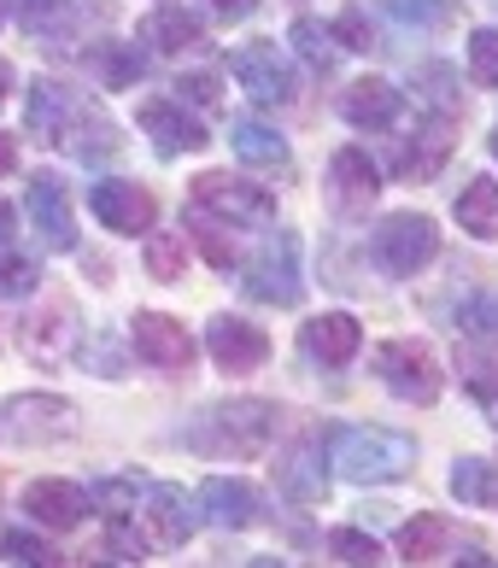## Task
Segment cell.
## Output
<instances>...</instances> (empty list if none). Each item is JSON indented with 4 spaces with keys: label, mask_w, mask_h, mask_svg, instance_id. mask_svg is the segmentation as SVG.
Instances as JSON below:
<instances>
[{
    "label": "cell",
    "mask_w": 498,
    "mask_h": 568,
    "mask_svg": "<svg viewBox=\"0 0 498 568\" xmlns=\"http://www.w3.org/2000/svg\"><path fill=\"white\" fill-rule=\"evenodd\" d=\"M328 457L352 487H387L417 469V439L399 428H341L328 439Z\"/></svg>",
    "instance_id": "obj_1"
},
{
    "label": "cell",
    "mask_w": 498,
    "mask_h": 568,
    "mask_svg": "<svg viewBox=\"0 0 498 568\" xmlns=\"http://www.w3.org/2000/svg\"><path fill=\"white\" fill-rule=\"evenodd\" d=\"M194 446L212 457H264L270 439H276V405L264 398H230V405H212L194 423Z\"/></svg>",
    "instance_id": "obj_2"
},
{
    "label": "cell",
    "mask_w": 498,
    "mask_h": 568,
    "mask_svg": "<svg viewBox=\"0 0 498 568\" xmlns=\"http://www.w3.org/2000/svg\"><path fill=\"white\" fill-rule=\"evenodd\" d=\"M77 434V405L59 393H12L0 398V439L7 446H65Z\"/></svg>",
    "instance_id": "obj_3"
},
{
    "label": "cell",
    "mask_w": 498,
    "mask_h": 568,
    "mask_svg": "<svg viewBox=\"0 0 498 568\" xmlns=\"http://www.w3.org/2000/svg\"><path fill=\"white\" fill-rule=\"evenodd\" d=\"M369 252H376V264L387 270V276H423V270L440 258V229H434V217H423V212H393L376 229Z\"/></svg>",
    "instance_id": "obj_4"
},
{
    "label": "cell",
    "mask_w": 498,
    "mask_h": 568,
    "mask_svg": "<svg viewBox=\"0 0 498 568\" xmlns=\"http://www.w3.org/2000/svg\"><path fill=\"white\" fill-rule=\"evenodd\" d=\"M376 375L393 398L405 405H434L440 398V357L428 341H382L376 346Z\"/></svg>",
    "instance_id": "obj_5"
},
{
    "label": "cell",
    "mask_w": 498,
    "mask_h": 568,
    "mask_svg": "<svg viewBox=\"0 0 498 568\" xmlns=\"http://www.w3.org/2000/svg\"><path fill=\"white\" fill-rule=\"evenodd\" d=\"M194 205L212 212L217 223H246V229H270L276 223V194L246 176H230V171H205L194 182Z\"/></svg>",
    "instance_id": "obj_6"
},
{
    "label": "cell",
    "mask_w": 498,
    "mask_h": 568,
    "mask_svg": "<svg viewBox=\"0 0 498 568\" xmlns=\"http://www.w3.org/2000/svg\"><path fill=\"white\" fill-rule=\"evenodd\" d=\"M246 293L264 305H299L305 300V276H299V235H270L258 246V258L246 264Z\"/></svg>",
    "instance_id": "obj_7"
},
{
    "label": "cell",
    "mask_w": 498,
    "mask_h": 568,
    "mask_svg": "<svg viewBox=\"0 0 498 568\" xmlns=\"http://www.w3.org/2000/svg\"><path fill=\"white\" fill-rule=\"evenodd\" d=\"M230 71H235V82L258 100V106H287V100L299 94L287 59L276 53V41H246V48H235L230 53Z\"/></svg>",
    "instance_id": "obj_8"
},
{
    "label": "cell",
    "mask_w": 498,
    "mask_h": 568,
    "mask_svg": "<svg viewBox=\"0 0 498 568\" xmlns=\"http://www.w3.org/2000/svg\"><path fill=\"white\" fill-rule=\"evenodd\" d=\"M53 146H65L71 159H112L118 153V130H112V118L94 106V100H82V94H71L65 100V112H59V123H53V135H48Z\"/></svg>",
    "instance_id": "obj_9"
},
{
    "label": "cell",
    "mask_w": 498,
    "mask_h": 568,
    "mask_svg": "<svg viewBox=\"0 0 498 568\" xmlns=\"http://www.w3.org/2000/svg\"><path fill=\"white\" fill-rule=\"evenodd\" d=\"M24 212H30V223H35L41 246H53V252H71V246H77L71 187L59 182L53 171H35V176H30V187H24Z\"/></svg>",
    "instance_id": "obj_10"
},
{
    "label": "cell",
    "mask_w": 498,
    "mask_h": 568,
    "mask_svg": "<svg viewBox=\"0 0 498 568\" xmlns=\"http://www.w3.org/2000/svg\"><path fill=\"white\" fill-rule=\"evenodd\" d=\"M130 346H135V357H148V364L164 369V375H182L194 364V334L176 317H164V311H135Z\"/></svg>",
    "instance_id": "obj_11"
},
{
    "label": "cell",
    "mask_w": 498,
    "mask_h": 568,
    "mask_svg": "<svg viewBox=\"0 0 498 568\" xmlns=\"http://www.w3.org/2000/svg\"><path fill=\"white\" fill-rule=\"evenodd\" d=\"M89 212L100 217V229H112V235H148L153 217H159V200L148 194L141 182H94L89 187Z\"/></svg>",
    "instance_id": "obj_12"
},
{
    "label": "cell",
    "mask_w": 498,
    "mask_h": 568,
    "mask_svg": "<svg viewBox=\"0 0 498 568\" xmlns=\"http://www.w3.org/2000/svg\"><path fill=\"white\" fill-rule=\"evenodd\" d=\"M135 123H141V135L153 141V153H159V159L200 153V146L212 141V135H205V123H200V118H189V112H182V94H176V100H141Z\"/></svg>",
    "instance_id": "obj_13"
},
{
    "label": "cell",
    "mask_w": 498,
    "mask_h": 568,
    "mask_svg": "<svg viewBox=\"0 0 498 568\" xmlns=\"http://www.w3.org/2000/svg\"><path fill=\"white\" fill-rule=\"evenodd\" d=\"M205 352L217 357V369H230V375H253L264 369V357H270V334L258 323H246V317H212L205 323Z\"/></svg>",
    "instance_id": "obj_14"
},
{
    "label": "cell",
    "mask_w": 498,
    "mask_h": 568,
    "mask_svg": "<svg viewBox=\"0 0 498 568\" xmlns=\"http://www.w3.org/2000/svg\"><path fill=\"white\" fill-rule=\"evenodd\" d=\"M18 341H24V352L35 357V364H65V357L77 352L82 341V323L71 300H53L48 311H35V317H24V328H18Z\"/></svg>",
    "instance_id": "obj_15"
},
{
    "label": "cell",
    "mask_w": 498,
    "mask_h": 568,
    "mask_svg": "<svg viewBox=\"0 0 498 568\" xmlns=\"http://www.w3.org/2000/svg\"><path fill=\"white\" fill-rule=\"evenodd\" d=\"M148 528H153V545H189L194 528H200V498L176 480H148Z\"/></svg>",
    "instance_id": "obj_16"
},
{
    "label": "cell",
    "mask_w": 498,
    "mask_h": 568,
    "mask_svg": "<svg viewBox=\"0 0 498 568\" xmlns=\"http://www.w3.org/2000/svg\"><path fill=\"white\" fill-rule=\"evenodd\" d=\"M194 498H200V521H212V528H223V534H241V528L258 521V493L246 487V480H235V475L200 480Z\"/></svg>",
    "instance_id": "obj_17"
},
{
    "label": "cell",
    "mask_w": 498,
    "mask_h": 568,
    "mask_svg": "<svg viewBox=\"0 0 498 568\" xmlns=\"http://www.w3.org/2000/svg\"><path fill=\"white\" fill-rule=\"evenodd\" d=\"M341 118L352 123V130H393V123L405 118V94L393 89L387 77H364V82H352V89L341 94Z\"/></svg>",
    "instance_id": "obj_18"
},
{
    "label": "cell",
    "mask_w": 498,
    "mask_h": 568,
    "mask_svg": "<svg viewBox=\"0 0 498 568\" xmlns=\"http://www.w3.org/2000/svg\"><path fill=\"white\" fill-rule=\"evenodd\" d=\"M89 493L77 487V480H35V487L24 493V510H30V521L35 528H53V534H65V528H77L82 516H89Z\"/></svg>",
    "instance_id": "obj_19"
},
{
    "label": "cell",
    "mask_w": 498,
    "mask_h": 568,
    "mask_svg": "<svg viewBox=\"0 0 498 568\" xmlns=\"http://www.w3.org/2000/svg\"><path fill=\"white\" fill-rule=\"evenodd\" d=\"M328 182H335L341 212H369L376 194H382V171H376V159H369L364 146H341L335 164H328Z\"/></svg>",
    "instance_id": "obj_20"
},
{
    "label": "cell",
    "mask_w": 498,
    "mask_h": 568,
    "mask_svg": "<svg viewBox=\"0 0 498 568\" xmlns=\"http://www.w3.org/2000/svg\"><path fill=\"white\" fill-rule=\"evenodd\" d=\"M446 159H451V118L440 112L417 130V141H399V159L393 164H399L405 182H428V176H440Z\"/></svg>",
    "instance_id": "obj_21"
},
{
    "label": "cell",
    "mask_w": 498,
    "mask_h": 568,
    "mask_svg": "<svg viewBox=\"0 0 498 568\" xmlns=\"http://www.w3.org/2000/svg\"><path fill=\"white\" fill-rule=\"evenodd\" d=\"M358 346H364V328H358V317H346V311H323L317 323H305V352L328 369L352 364Z\"/></svg>",
    "instance_id": "obj_22"
},
{
    "label": "cell",
    "mask_w": 498,
    "mask_h": 568,
    "mask_svg": "<svg viewBox=\"0 0 498 568\" xmlns=\"http://www.w3.org/2000/svg\"><path fill=\"white\" fill-rule=\"evenodd\" d=\"M135 36L148 41L153 53H189V48H200V41H205L200 18H194V12H182V7H159V12H148Z\"/></svg>",
    "instance_id": "obj_23"
},
{
    "label": "cell",
    "mask_w": 498,
    "mask_h": 568,
    "mask_svg": "<svg viewBox=\"0 0 498 568\" xmlns=\"http://www.w3.org/2000/svg\"><path fill=\"white\" fill-rule=\"evenodd\" d=\"M276 487H282L287 498H299V504H317V498L328 493V469L317 463V446H311V439L276 463Z\"/></svg>",
    "instance_id": "obj_24"
},
{
    "label": "cell",
    "mask_w": 498,
    "mask_h": 568,
    "mask_svg": "<svg viewBox=\"0 0 498 568\" xmlns=\"http://www.w3.org/2000/svg\"><path fill=\"white\" fill-rule=\"evenodd\" d=\"M451 212H458L464 235H475V241H498V182H492V176H469Z\"/></svg>",
    "instance_id": "obj_25"
},
{
    "label": "cell",
    "mask_w": 498,
    "mask_h": 568,
    "mask_svg": "<svg viewBox=\"0 0 498 568\" xmlns=\"http://www.w3.org/2000/svg\"><path fill=\"white\" fill-rule=\"evenodd\" d=\"M230 141H235L241 164H258V171H282V164H287V141L270 130V123H258V118H235Z\"/></svg>",
    "instance_id": "obj_26"
},
{
    "label": "cell",
    "mask_w": 498,
    "mask_h": 568,
    "mask_svg": "<svg viewBox=\"0 0 498 568\" xmlns=\"http://www.w3.org/2000/svg\"><path fill=\"white\" fill-rule=\"evenodd\" d=\"M287 41H294V53L305 59L311 77H328L341 65V41L328 24H317V18H294V30H287Z\"/></svg>",
    "instance_id": "obj_27"
},
{
    "label": "cell",
    "mask_w": 498,
    "mask_h": 568,
    "mask_svg": "<svg viewBox=\"0 0 498 568\" xmlns=\"http://www.w3.org/2000/svg\"><path fill=\"white\" fill-rule=\"evenodd\" d=\"M451 493H458L469 510H498V463L458 457V463H451Z\"/></svg>",
    "instance_id": "obj_28"
},
{
    "label": "cell",
    "mask_w": 498,
    "mask_h": 568,
    "mask_svg": "<svg viewBox=\"0 0 498 568\" xmlns=\"http://www.w3.org/2000/svg\"><path fill=\"white\" fill-rule=\"evenodd\" d=\"M446 545H451L446 516H417V521H405V528H399V557L405 562H434Z\"/></svg>",
    "instance_id": "obj_29"
},
{
    "label": "cell",
    "mask_w": 498,
    "mask_h": 568,
    "mask_svg": "<svg viewBox=\"0 0 498 568\" xmlns=\"http://www.w3.org/2000/svg\"><path fill=\"white\" fill-rule=\"evenodd\" d=\"M458 328L469 334V341H481V346H498V287H487V293H475V300H464Z\"/></svg>",
    "instance_id": "obj_30"
},
{
    "label": "cell",
    "mask_w": 498,
    "mask_h": 568,
    "mask_svg": "<svg viewBox=\"0 0 498 568\" xmlns=\"http://www.w3.org/2000/svg\"><path fill=\"white\" fill-rule=\"evenodd\" d=\"M182 270H189L182 235H148V276L153 282H182Z\"/></svg>",
    "instance_id": "obj_31"
},
{
    "label": "cell",
    "mask_w": 498,
    "mask_h": 568,
    "mask_svg": "<svg viewBox=\"0 0 498 568\" xmlns=\"http://www.w3.org/2000/svg\"><path fill=\"white\" fill-rule=\"evenodd\" d=\"M387 12L399 24H417V30H446L451 24V0H387Z\"/></svg>",
    "instance_id": "obj_32"
},
{
    "label": "cell",
    "mask_w": 498,
    "mask_h": 568,
    "mask_svg": "<svg viewBox=\"0 0 498 568\" xmlns=\"http://www.w3.org/2000/svg\"><path fill=\"white\" fill-rule=\"evenodd\" d=\"M469 77L481 82V89H498V30L481 24L469 36Z\"/></svg>",
    "instance_id": "obj_33"
},
{
    "label": "cell",
    "mask_w": 498,
    "mask_h": 568,
    "mask_svg": "<svg viewBox=\"0 0 498 568\" xmlns=\"http://www.w3.org/2000/svg\"><path fill=\"white\" fill-rule=\"evenodd\" d=\"M106 551H112L118 562H141V557H148V534H141L123 510H112V521H106Z\"/></svg>",
    "instance_id": "obj_34"
},
{
    "label": "cell",
    "mask_w": 498,
    "mask_h": 568,
    "mask_svg": "<svg viewBox=\"0 0 498 568\" xmlns=\"http://www.w3.org/2000/svg\"><path fill=\"white\" fill-rule=\"evenodd\" d=\"M328 557L364 568V562H382V545L369 534H358V528H335V534H328Z\"/></svg>",
    "instance_id": "obj_35"
},
{
    "label": "cell",
    "mask_w": 498,
    "mask_h": 568,
    "mask_svg": "<svg viewBox=\"0 0 498 568\" xmlns=\"http://www.w3.org/2000/svg\"><path fill=\"white\" fill-rule=\"evenodd\" d=\"M194 235H200V246H205V258H212V270H230L235 264V241H223V223L212 217V212H200L194 205Z\"/></svg>",
    "instance_id": "obj_36"
},
{
    "label": "cell",
    "mask_w": 498,
    "mask_h": 568,
    "mask_svg": "<svg viewBox=\"0 0 498 568\" xmlns=\"http://www.w3.org/2000/svg\"><path fill=\"white\" fill-rule=\"evenodd\" d=\"M35 264L30 258H12L7 246H0V300H24V293H35Z\"/></svg>",
    "instance_id": "obj_37"
},
{
    "label": "cell",
    "mask_w": 498,
    "mask_h": 568,
    "mask_svg": "<svg viewBox=\"0 0 498 568\" xmlns=\"http://www.w3.org/2000/svg\"><path fill=\"white\" fill-rule=\"evenodd\" d=\"M0 557L7 562H59V551L41 545L35 534H0Z\"/></svg>",
    "instance_id": "obj_38"
},
{
    "label": "cell",
    "mask_w": 498,
    "mask_h": 568,
    "mask_svg": "<svg viewBox=\"0 0 498 568\" xmlns=\"http://www.w3.org/2000/svg\"><path fill=\"white\" fill-rule=\"evenodd\" d=\"M328 30H335L341 48H369V41H376V36H369V24H364V12H358V7H346V12H341Z\"/></svg>",
    "instance_id": "obj_39"
},
{
    "label": "cell",
    "mask_w": 498,
    "mask_h": 568,
    "mask_svg": "<svg viewBox=\"0 0 498 568\" xmlns=\"http://www.w3.org/2000/svg\"><path fill=\"white\" fill-rule=\"evenodd\" d=\"M464 375H469V393L481 398V405H492V398H498V364H487V357H469Z\"/></svg>",
    "instance_id": "obj_40"
},
{
    "label": "cell",
    "mask_w": 498,
    "mask_h": 568,
    "mask_svg": "<svg viewBox=\"0 0 498 568\" xmlns=\"http://www.w3.org/2000/svg\"><path fill=\"white\" fill-rule=\"evenodd\" d=\"M135 77H141V53L106 48V82H112V89H123V82H135Z\"/></svg>",
    "instance_id": "obj_41"
},
{
    "label": "cell",
    "mask_w": 498,
    "mask_h": 568,
    "mask_svg": "<svg viewBox=\"0 0 498 568\" xmlns=\"http://www.w3.org/2000/svg\"><path fill=\"white\" fill-rule=\"evenodd\" d=\"M59 7H65V0H18V24H24L30 36H41V24H48Z\"/></svg>",
    "instance_id": "obj_42"
},
{
    "label": "cell",
    "mask_w": 498,
    "mask_h": 568,
    "mask_svg": "<svg viewBox=\"0 0 498 568\" xmlns=\"http://www.w3.org/2000/svg\"><path fill=\"white\" fill-rule=\"evenodd\" d=\"M135 493H148V480H141V475H118V480H106V487H100V498H106L112 510H118V504H130Z\"/></svg>",
    "instance_id": "obj_43"
},
{
    "label": "cell",
    "mask_w": 498,
    "mask_h": 568,
    "mask_svg": "<svg viewBox=\"0 0 498 568\" xmlns=\"http://www.w3.org/2000/svg\"><path fill=\"white\" fill-rule=\"evenodd\" d=\"M423 82H428V100L451 118V94H446V89H451V71H446V65H428V71H423Z\"/></svg>",
    "instance_id": "obj_44"
},
{
    "label": "cell",
    "mask_w": 498,
    "mask_h": 568,
    "mask_svg": "<svg viewBox=\"0 0 498 568\" xmlns=\"http://www.w3.org/2000/svg\"><path fill=\"white\" fill-rule=\"evenodd\" d=\"M176 89H182V94H189V100H194V106H217V82H212V77H182V82H176Z\"/></svg>",
    "instance_id": "obj_45"
},
{
    "label": "cell",
    "mask_w": 498,
    "mask_h": 568,
    "mask_svg": "<svg viewBox=\"0 0 498 568\" xmlns=\"http://www.w3.org/2000/svg\"><path fill=\"white\" fill-rule=\"evenodd\" d=\"M205 7H212L223 24H241V18H253V12H258V0H205Z\"/></svg>",
    "instance_id": "obj_46"
},
{
    "label": "cell",
    "mask_w": 498,
    "mask_h": 568,
    "mask_svg": "<svg viewBox=\"0 0 498 568\" xmlns=\"http://www.w3.org/2000/svg\"><path fill=\"white\" fill-rule=\"evenodd\" d=\"M12 164H18V141H12V135H0V176H7Z\"/></svg>",
    "instance_id": "obj_47"
},
{
    "label": "cell",
    "mask_w": 498,
    "mask_h": 568,
    "mask_svg": "<svg viewBox=\"0 0 498 568\" xmlns=\"http://www.w3.org/2000/svg\"><path fill=\"white\" fill-rule=\"evenodd\" d=\"M7 241H12V205L0 200V246H7Z\"/></svg>",
    "instance_id": "obj_48"
},
{
    "label": "cell",
    "mask_w": 498,
    "mask_h": 568,
    "mask_svg": "<svg viewBox=\"0 0 498 568\" xmlns=\"http://www.w3.org/2000/svg\"><path fill=\"white\" fill-rule=\"evenodd\" d=\"M7 94H12V65L0 59V100H7Z\"/></svg>",
    "instance_id": "obj_49"
},
{
    "label": "cell",
    "mask_w": 498,
    "mask_h": 568,
    "mask_svg": "<svg viewBox=\"0 0 498 568\" xmlns=\"http://www.w3.org/2000/svg\"><path fill=\"white\" fill-rule=\"evenodd\" d=\"M492 153H498V130H492Z\"/></svg>",
    "instance_id": "obj_50"
},
{
    "label": "cell",
    "mask_w": 498,
    "mask_h": 568,
    "mask_svg": "<svg viewBox=\"0 0 498 568\" xmlns=\"http://www.w3.org/2000/svg\"><path fill=\"white\" fill-rule=\"evenodd\" d=\"M0 18H7V0H0Z\"/></svg>",
    "instance_id": "obj_51"
}]
</instances>
